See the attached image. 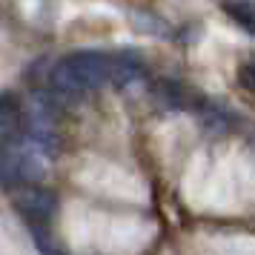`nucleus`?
<instances>
[{"label": "nucleus", "mask_w": 255, "mask_h": 255, "mask_svg": "<svg viewBox=\"0 0 255 255\" xmlns=\"http://www.w3.org/2000/svg\"><path fill=\"white\" fill-rule=\"evenodd\" d=\"M112 81V55L104 52H75L58 60L52 69V83L63 95H83Z\"/></svg>", "instance_id": "obj_2"}, {"label": "nucleus", "mask_w": 255, "mask_h": 255, "mask_svg": "<svg viewBox=\"0 0 255 255\" xmlns=\"http://www.w3.org/2000/svg\"><path fill=\"white\" fill-rule=\"evenodd\" d=\"M12 207L29 224H49L52 215L58 212V195L37 184H20L12 192Z\"/></svg>", "instance_id": "obj_3"}, {"label": "nucleus", "mask_w": 255, "mask_h": 255, "mask_svg": "<svg viewBox=\"0 0 255 255\" xmlns=\"http://www.w3.org/2000/svg\"><path fill=\"white\" fill-rule=\"evenodd\" d=\"M20 118H23V104L14 92H0V129L12 132L20 127Z\"/></svg>", "instance_id": "obj_5"}, {"label": "nucleus", "mask_w": 255, "mask_h": 255, "mask_svg": "<svg viewBox=\"0 0 255 255\" xmlns=\"http://www.w3.org/2000/svg\"><path fill=\"white\" fill-rule=\"evenodd\" d=\"M132 23L138 26L140 32H146V35H166V23L149 12H132Z\"/></svg>", "instance_id": "obj_7"}, {"label": "nucleus", "mask_w": 255, "mask_h": 255, "mask_svg": "<svg viewBox=\"0 0 255 255\" xmlns=\"http://www.w3.org/2000/svg\"><path fill=\"white\" fill-rule=\"evenodd\" d=\"M221 6H224V12L230 14V17H235L250 35H255V3L253 0H224Z\"/></svg>", "instance_id": "obj_6"}, {"label": "nucleus", "mask_w": 255, "mask_h": 255, "mask_svg": "<svg viewBox=\"0 0 255 255\" xmlns=\"http://www.w3.org/2000/svg\"><path fill=\"white\" fill-rule=\"evenodd\" d=\"M238 81H241V86H247L250 92H255V58L247 60L241 69H238Z\"/></svg>", "instance_id": "obj_8"}, {"label": "nucleus", "mask_w": 255, "mask_h": 255, "mask_svg": "<svg viewBox=\"0 0 255 255\" xmlns=\"http://www.w3.org/2000/svg\"><path fill=\"white\" fill-rule=\"evenodd\" d=\"M46 152L37 146L29 135L12 132L0 138V184L3 186H20L37 184L46 175Z\"/></svg>", "instance_id": "obj_1"}, {"label": "nucleus", "mask_w": 255, "mask_h": 255, "mask_svg": "<svg viewBox=\"0 0 255 255\" xmlns=\"http://www.w3.org/2000/svg\"><path fill=\"white\" fill-rule=\"evenodd\" d=\"M140 75H143V63H140L138 55H132V52L112 55V83L127 86V83L138 81Z\"/></svg>", "instance_id": "obj_4"}]
</instances>
